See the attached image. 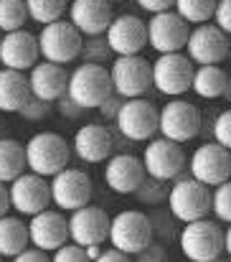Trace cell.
Listing matches in <instances>:
<instances>
[{"label": "cell", "instance_id": "1", "mask_svg": "<svg viewBox=\"0 0 231 262\" xmlns=\"http://www.w3.org/2000/svg\"><path fill=\"white\" fill-rule=\"evenodd\" d=\"M23 148H26V168L41 178H54L59 171L69 168L72 148L66 138H61L59 133H49V130L36 133L33 138H28Z\"/></svg>", "mask_w": 231, "mask_h": 262}, {"label": "cell", "instance_id": "2", "mask_svg": "<svg viewBox=\"0 0 231 262\" xmlns=\"http://www.w3.org/2000/svg\"><path fill=\"white\" fill-rule=\"evenodd\" d=\"M168 211L183 224L206 219L211 214V188L191 176L175 178V183L168 188Z\"/></svg>", "mask_w": 231, "mask_h": 262}, {"label": "cell", "instance_id": "3", "mask_svg": "<svg viewBox=\"0 0 231 262\" xmlns=\"http://www.w3.org/2000/svg\"><path fill=\"white\" fill-rule=\"evenodd\" d=\"M112 79H109V69L102 64H79L77 69L69 74V84H66V97L81 107V110H91L99 107L102 102H107L112 97Z\"/></svg>", "mask_w": 231, "mask_h": 262}, {"label": "cell", "instance_id": "4", "mask_svg": "<svg viewBox=\"0 0 231 262\" xmlns=\"http://www.w3.org/2000/svg\"><path fill=\"white\" fill-rule=\"evenodd\" d=\"M153 242V219L137 209H125L109 219V245L130 257Z\"/></svg>", "mask_w": 231, "mask_h": 262}, {"label": "cell", "instance_id": "5", "mask_svg": "<svg viewBox=\"0 0 231 262\" xmlns=\"http://www.w3.org/2000/svg\"><path fill=\"white\" fill-rule=\"evenodd\" d=\"M180 252L191 262H214L224 252V229L214 219H198L180 229Z\"/></svg>", "mask_w": 231, "mask_h": 262}, {"label": "cell", "instance_id": "6", "mask_svg": "<svg viewBox=\"0 0 231 262\" xmlns=\"http://www.w3.org/2000/svg\"><path fill=\"white\" fill-rule=\"evenodd\" d=\"M36 38H38V54L43 56V61H51L59 67L79 59L81 43H84V36L69 20H56V23L43 26Z\"/></svg>", "mask_w": 231, "mask_h": 262}, {"label": "cell", "instance_id": "7", "mask_svg": "<svg viewBox=\"0 0 231 262\" xmlns=\"http://www.w3.org/2000/svg\"><path fill=\"white\" fill-rule=\"evenodd\" d=\"M109 79L120 99H137L153 87V64L143 56H114Z\"/></svg>", "mask_w": 231, "mask_h": 262}, {"label": "cell", "instance_id": "8", "mask_svg": "<svg viewBox=\"0 0 231 262\" xmlns=\"http://www.w3.org/2000/svg\"><path fill=\"white\" fill-rule=\"evenodd\" d=\"M157 133L165 140H173L178 145L193 140L201 133V112L193 102L186 99H170L165 107H160L157 115Z\"/></svg>", "mask_w": 231, "mask_h": 262}, {"label": "cell", "instance_id": "9", "mask_svg": "<svg viewBox=\"0 0 231 262\" xmlns=\"http://www.w3.org/2000/svg\"><path fill=\"white\" fill-rule=\"evenodd\" d=\"M140 161H143V168H145L148 178L163 181V183L180 178V173L188 166V158H186L183 148L173 140H165V138L148 140V148H145Z\"/></svg>", "mask_w": 231, "mask_h": 262}, {"label": "cell", "instance_id": "10", "mask_svg": "<svg viewBox=\"0 0 231 262\" xmlns=\"http://www.w3.org/2000/svg\"><path fill=\"white\" fill-rule=\"evenodd\" d=\"M157 115H160V110L150 99L137 97V99H125L122 102L114 122H117V130L127 140L145 143V140H153L155 133H157Z\"/></svg>", "mask_w": 231, "mask_h": 262}, {"label": "cell", "instance_id": "11", "mask_svg": "<svg viewBox=\"0 0 231 262\" xmlns=\"http://www.w3.org/2000/svg\"><path fill=\"white\" fill-rule=\"evenodd\" d=\"M193 72V61L186 54H160L153 61V87L165 97L178 99L191 89Z\"/></svg>", "mask_w": 231, "mask_h": 262}, {"label": "cell", "instance_id": "12", "mask_svg": "<svg viewBox=\"0 0 231 262\" xmlns=\"http://www.w3.org/2000/svg\"><path fill=\"white\" fill-rule=\"evenodd\" d=\"M188 173L198 183L216 188L231 178V153L219 143H203L193 150L188 161Z\"/></svg>", "mask_w": 231, "mask_h": 262}, {"label": "cell", "instance_id": "13", "mask_svg": "<svg viewBox=\"0 0 231 262\" xmlns=\"http://www.w3.org/2000/svg\"><path fill=\"white\" fill-rule=\"evenodd\" d=\"M51 201L59 211H77L91 204V178L81 168H64L51 178Z\"/></svg>", "mask_w": 231, "mask_h": 262}, {"label": "cell", "instance_id": "14", "mask_svg": "<svg viewBox=\"0 0 231 262\" xmlns=\"http://www.w3.org/2000/svg\"><path fill=\"white\" fill-rule=\"evenodd\" d=\"M186 56L198 67H219L229 56V36L221 33L214 23L196 26L186 41Z\"/></svg>", "mask_w": 231, "mask_h": 262}, {"label": "cell", "instance_id": "15", "mask_svg": "<svg viewBox=\"0 0 231 262\" xmlns=\"http://www.w3.org/2000/svg\"><path fill=\"white\" fill-rule=\"evenodd\" d=\"M104 38L114 56H140V51L148 46V26L143 18L132 13H122L112 18Z\"/></svg>", "mask_w": 231, "mask_h": 262}, {"label": "cell", "instance_id": "16", "mask_svg": "<svg viewBox=\"0 0 231 262\" xmlns=\"http://www.w3.org/2000/svg\"><path fill=\"white\" fill-rule=\"evenodd\" d=\"M8 193H10V209H15L23 216H36L51 206L49 181L31 171H26L13 183H8Z\"/></svg>", "mask_w": 231, "mask_h": 262}, {"label": "cell", "instance_id": "17", "mask_svg": "<svg viewBox=\"0 0 231 262\" xmlns=\"http://www.w3.org/2000/svg\"><path fill=\"white\" fill-rule=\"evenodd\" d=\"M109 239V216L104 209L86 204L69 216V242L77 247H102Z\"/></svg>", "mask_w": 231, "mask_h": 262}, {"label": "cell", "instance_id": "18", "mask_svg": "<svg viewBox=\"0 0 231 262\" xmlns=\"http://www.w3.org/2000/svg\"><path fill=\"white\" fill-rule=\"evenodd\" d=\"M145 26H148V46H153L157 54H180L186 49L191 28L175 10L155 13Z\"/></svg>", "mask_w": 231, "mask_h": 262}, {"label": "cell", "instance_id": "19", "mask_svg": "<svg viewBox=\"0 0 231 262\" xmlns=\"http://www.w3.org/2000/svg\"><path fill=\"white\" fill-rule=\"evenodd\" d=\"M28 242L41 252H56L69 242V219L59 209H46L36 216H31L28 224Z\"/></svg>", "mask_w": 231, "mask_h": 262}, {"label": "cell", "instance_id": "20", "mask_svg": "<svg viewBox=\"0 0 231 262\" xmlns=\"http://www.w3.org/2000/svg\"><path fill=\"white\" fill-rule=\"evenodd\" d=\"M38 38L33 33L23 31H13V33H3L0 36V64L3 69H13V72H31L38 64Z\"/></svg>", "mask_w": 231, "mask_h": 262}, {"label": "cell", "instance_id": "21", "mask_svg": "<svg viewBox=\"0 0 231 262\" xmlns=\"http://www.w3.org/2000/svg\"><path fill=\"white\" fill-rule=\"evenodd\" d=\"M69 23L86 38L104 36L109 23H112V3H107V0H72Z\"/></svg>", "mask_w": 231, "mask_h": 262}, {"label": "cell", "instance_id": "22", "mask_svg": "<svg viewBox=\"0 0 231 262\" xmlns=\"http://www.w3.org/2000/svg\"><path fill=\"white\" fill-rule=\"evenodd\" d=\"M114 150V135L109 127L99 122L81 125L74 135V153L84 163H104L112 158Z\"/></svg>", "mask_w": 231, "mask_h": 262}, {"label": "cell", "instance_id": "23", "mask_svg": "<svg viewBox=\"0 0 231 262\" xmlns=\"http://www.w3.org/2000/svg\"><path fill=\"white\" fill-rule=\"evenodd\" d=\"M148 178L145 168H143V161L132 153H120V156H112L104 166V183L114 191V193H135L143 181Z\"/></svg>", "mask_w": 231, "mask_h": 262}, {"label": "cell", "instance_id": "24", "mask_svg": "<svg viewBox=\"0 0 231 262\" xmlns=\"http://www.w3.org/2000/svg\"><path fill=\"white\" fill-rule=\"evenodd\" d=\"M66 84H69V74L64 67L51 64V61H41L31 69L28 74V87H31V97L41 99V102H59L66 94Z\"/></svg>", "mask_w": 231, "mask_h": 262}, {"label": "cell", "instance_id": "25", "mask_svg": "<svg viewBox=\"0 0 231 262\" xmlns=\"http://www.w3.org/2000/svg\"><path fill=\"white\" fill-rule=\"evenodd\" d=\"M31 99L28 77L23 72L0 69V112H20Z\"/></svg>", "mask_w": 231, "mask_h": 262}, {"label": "cell", "instance_id": "26", "mask_svg": "<svg viewBox=\"0 0 231 262\" xmlns=\"http://www.w3.org/2000/svg\"><path fill=\"white\" fill-rule=\"evenodd\" d=\"M28 224L20 216L5 214L0 219V257H15L23 250H28Z\"/></svg>", "mask_w": 231, "mask_h": 262}, {"label": "cell", "instance_id": "27", "mask_svg": "<svg viewBox=\"0 0 231 262\" xmlns=\"http://www.w3.org/2000/svg\"><path fill=\"white\" fill-rule=\"evenodd\" d=\"M26 168V148L15 138H0V183H13Z\"/></svg>", "mask_w": 231, "mask_h": 262}, {"label": "cell", "instance_id": "28", "mask_svg": "<svg viewBox=\"0 0 231 262\" xmlns=\"http://www.w3.org/2000/svg\"><path fill=\"white\" fill-rule=\"evenodd\" d=\"M226 87H229V77L221 67H198L193 72L191 89L201 99H219L226 94Z\"/></svg>", "mask_w": 231, "mask_h": 262}, {"label": "cell", "instance_id": "29", "mask_svg": "<svg viewBox=\"0 0 231 262\" xmlns=\"http://www.w3.org/2000/svg\"><path fill=\"white\" fill-rule=\"evenodd\" d=\"M23 3H26L28 18L36 20V23H41V26L64 20V13L69 10V3L66 0H23Z\"/></svg>", "mask_w": 231, "mask_h": 262}, {"label": "cell", "instance_id": "30", "mask_svg": "<svg viewBox=\"0 0 231 262\" xmlns=\"http://www.w3.org/2000/svg\"><path fill=\"white\" fill-rule=\"evenodd\" d=\"M219 0H175L173 10L188 23V26H203L214 18Z\"/></svg>", "mask_w": 231, "mask_h": 262}, {"label": "cell", "instance_id": "31", "mask_svg": "<svg viewBox=\"0 0 231 262\" xmlns=\"http://www.w3.org/2000/svg\"><path fill=\"white\" fill-rule=\"evenodd\" d=\"M28 20L26 3L23 0H0V33L23 31Z\"/></svg>", "mask_w": 231, "mask_h": 262}, {"label": "cell", "instance_id": "32", "mask_svg": "<svg viewBox=\"0 0 231 262\" xmlns=\"http://www.w3.org/2000/svg\"><path fill=\"white\" fill-rule=\"evenodd\" d=\"M211 211L216 222L231 224V178L224 181L221 186L211 188Z\"/></svg>", "mask_w": 231, "mask_h": 262}, {"label": "cell", "instance_id": "33", "mask_svg": "<svg viewBox=\"0 0 231 262\" xmlns=\"http://www.w3.org/2000/svg\"><path fill=\"white\" fill-rule=\"evenodd\" d=\"M79 56H84V64H102L104 67V61L112 56V51H109L104 36H94V38H86L81 43V54Z\"/></svg>", "mask_w": 231, "mask_h": 262}, {"label": "cell", "instance_id": "34", "mask_svg": "<svg viewBox=\"0 0 231 262\" xmlns=\"http://www.w3.org/2000/svg\"><path fill=\"white\" fill-rule=\"evenodd\" d=\"M135 196H137L143 204H160L163 199H168V191L163 188V181L145 178V181H143V186L135 191Z\"/></svg>", "mask_w": 231, "mask_h": 262}, {"label": "cell", "instance_id": "35", "mask_svg": "<svg viewBox=\"0 0 231 262\" xmlns=\"http://www.w3.org/2000/svg\"><path fill=\"white\" fill-rule=\"evenodd\" d=\"M214 143H219L231 153V110H224L214 120Z\"/></svg>", "mask_w": 231, "mask_h": 262}, {"label": "cell", "instance_id": "36", "mask_svg": "<svg viewBox=\"0 0 231 262\" xmlns=\"http://www.w3.org/2000/svg\"><path fill=\"white\" fill-rule=\"evenodd\" d=\"M51 262H91L86 257L84 247H77L72 242H66L64 247H59L54 255H51Z\"/></svg>", "mask_w": 231, "mask_h": 262}, {"label": "cell", "instance_id": "37", "mask_svg": "<svg viewBox=\"0 0 231 262\" xmlns=\"http://www.w3.org/2000/svg\"><path fill=\"white\" fill-rule=\"evenodd\" d=\"M214 26L231 36V0H219L216 3V10H214Z\"/></svg>", "mask_w": 231, "mask_h": 262}, {"label": "cell", "instance_id": "38", "mask_svg": "<svg viewBox=\"0 0 231 262\" xmlns=\"http://www.w3.org/2000/svg\"><path fill=\"white\" fill-rule=\"evenodd\" d=\"M132 262H168V252H165V247L163 245H157V242H150L143 252H137Z\"/></svg>", "mask_w": 231, "mask_h": 262}, {"label": "cell", "instance_id": "39", "mask_svg": "<svg viewBox=\"0 0 231 262\" xmlns=\"http://www.w3.org/2000/svg\"><path fill=\"white\" fill-rule=\"evenodd\" d=\"M51 112V107H49V102H41V99H28V104L18 112V115H23L26 120H41V117H46Z\"/></svg>", "mask_w": 231, "mask_h": 262}, {"label": "cell", "instance_id": "40", "mask_svg": "<svg viewBox=\"0 0 231 262\" xmlns=\"http://www.w3.org/2000/svg\"><path fill=\"white\" fill-rule=\"evenodd\" d=\"M137 5L148 13H165V10H173L175 0H137Z\"/></svg>", "mask_w": 231, "mask_h": 262}, {"label": "cell", "instance_id": "41", "mask_svg": "<svg viewBox=\"0 0 231 262\" xmlns=\"http://www.w3.org/2000/svg\"><path fill=\"white\" fill-rule=\"evenodd\" d=\"M13 262H51V257H49V252H41V250H36V247H28V250H23L20 255H15Z\"/></svg>", "mask_w": 231, "mask_h": 262}, {"label": "cell", "instance_id": "42", "mask_svg": "<svg viewBox=\"0 0 231 262\" xmlns=\"http://www.w3.org/2000/svg\"><path fill=\"white\" fill-rule=\"evenodd\" d=\"M122 102H125V99H120V97L114 94V97H109L107 102H102V104H99V112H102L107 120H112V117H117V112H120Z\"/></svg>", "mask_w": 231, "mask_h": 262}, {"label": "cell", "instance_id": "43", "mask_svg": "<svg viewBox=\"0 0 231 262\" xmlns=\"http://www.w3.org/2000/svg\"><path fill=\"white\" fill-rule=\"evenodd\" d=\"M94 262H132L130 255H125V252H120V250H102V255L97 257Z\"/></svg>", "mask_w": 231, "mask_h": 262}, {"label": "cell", "instance_id": "44", "mask_svg": "<svg viewBox=\"0 0 231 262\" xmlns=\"http://www.w3.org/2000/svg\"><path fill=\"white\" fill-rule=\"evenodd\" d=\"M59 112H61V115H66V117H77V115H81L84 110H81V107H77V104H74V102H72V99L64 94V97H61V110H59Z\"/></svg>", "mask_w": 231, "mask_h": 262}, {"label": "cell", "instance_id": "45", "mask_svg": "<svg viewBox=\"0 0 231 262\" xmlns=\"http://www.w3.org/2000/svg\"><path fill=\"white\" fill-rule=\"evenodd\" d=\"M10 211V193H8V186L0 183V219Z\"/></svg>", "mask_w": 231, "mask_h": 262}, {"label": "cell", "instance_id": "46", "mask_svg": "<svg viewBox=\"0 0 231 262\" xmlns=\"http://www.w3.org/2000/svg\"><path fill=\"white\" fill-rule=\"evenodd\" d=\"M224 252L231 257V224L224 229Z\"/></svg>", "mask_w": 231, "mask_h": 262}, {"label": "cell", "instance_id": "47", "mask_svg": "<svg viewBox=\"0 0 231 262\" xmlns=\"http://www.w3.org/2000/svg\"><path fill=\"white\" fill-rule=\"evenodd\" d=\"M84 252H86V257H89V260L94 262L99 255H102V247H84Z\"/></svg>", "mask_w": 231, "mask_h": 262}, {"label": "cell", "instance_id": "48", "mask_svg": "<svg viewBox=\"0 0 231 262\" xmlns=\"http://www.w3.org/2000/svg\"><path fill=\"white\" fill-rule=\"evenodd\" d=\"M214 262H231V260H221V257H219V260H214Z\"/></svg>", "mask_w": 231, "mask_h": 262}, {"label": "cell", "instance_id": "49", "mask_svg": "<svg viewBox=\"0 0 231 262\" xmlns=\"http://www.w3.org/2000/svg\"><path fill=\"white\" fill-rule=\"evenodd\" d=\"M107 3H122V0H107Z\"/></svg>", "mask_w": 231, "mask_h": 262}, {"label": "cell", "instance_id": "50", "mask_svg": "<svg viewBox=\"0 0 231 262\" xmlns=\"http://www.w3.org/2000/svg\"><path fill=\"white\" fill-rule=\"evenodd\" d=\"M0 262H3V257H0Z\"/></svg>", "mask_w": 231, "mask_h": 262}]
</instances>
